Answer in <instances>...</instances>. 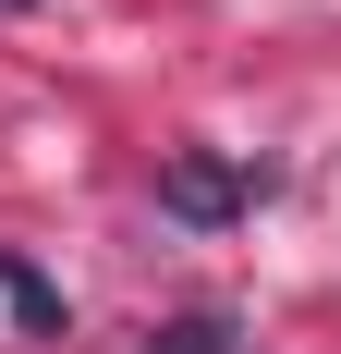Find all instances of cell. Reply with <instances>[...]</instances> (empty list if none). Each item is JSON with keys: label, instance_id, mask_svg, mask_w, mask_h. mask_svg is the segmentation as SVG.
<instances>
[{"label": "cell", "instance_id": "cell-1", "mask_svg": "<svg viewBox=\"0 0 341 354\" xmlns=\"http://www.w3.org/2000/svg\"><path fill=\"white\" fill-rule=\"evenodd\" d=\"M170 208H195V220H220V208H232V183H220V171H170Z\"/></svg>", "mask_w": 341, "mask_h": 354}, {"label": "cell", "instance_id": "cell-2", "mask_svg": "<svg viewBox=\"0 0 341 354\" xmlns=\"http://www.w3.org/2000/svg\"><path fill=\"white\" fill-rule=\"evenodd\" d=\"M146 354H220V318H183V330H159Z\"/></svg>", "mask_w": 341, "mask_h": 354}]
</instances>
